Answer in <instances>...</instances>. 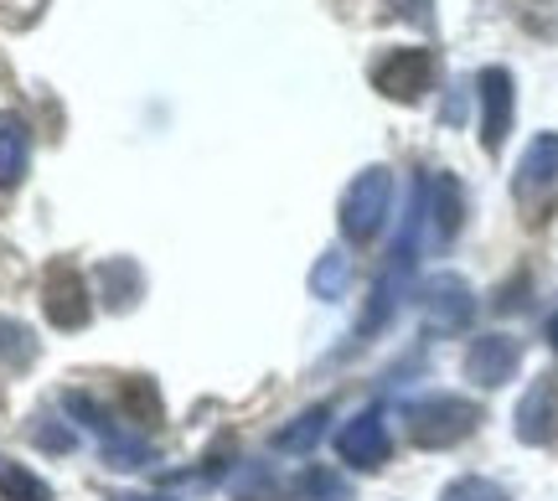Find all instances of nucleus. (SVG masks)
<instances>
[{
    "mask_svg": "<svg viewBox=\"0 0 558 501\" xmlns=\"http://www.w3.org/2000/svg\"><path fill=\"white\" fill-rule=\"evenodd\" d=\"M403 419H409L414 444H424V450H450V444L476 435L481 403L460 399V393H424V399H414L403 408Z\"/></svg>",
    "mask_w": 558,
    "mask_h": 501,
    "instance_id": "f257e3e1",
    "label": "nucleus"
},
{
    "mask_svg": "<svg viewBox=\"0 0 558 501\" xmlns=\"http://www.w3.org/2000/svg\"><path fill=\"white\" fill-rule=\"evenodd\" d=\"M388 207H393V171L388 166H362L352 186H347V197H341V239L357 243V248L373 243Z\"/></svg>",
    "mask_w": 558,
    "mask_h": 501,
    "instance_id": "f03ea898",
    "label": "nucleus"
},
{
    "mask_svg": "<svg viewBox=\"0 0 558 501\" xmlns=\"http://www.w3.org/2000/svg\"><path fill=\"white\" fill-rule=\"evenodd\" d=\"M435 73H439V62L429 47H399V52L373 62V88H378L383 99L414 103L435 88Z\"/></svg>",
    "mask_w": 558,
    "mask_h": 501,
    "instance_id": "7ed1b4c3",
    "label": "nucleus"
},
{
    "mask_svg": "<svg viewBox=\"0 0 558 501\" xmlns=\"http://www.w3.org/2000/svg\"><path fill=\"white\" fill-rule=\"evenodd\" d=\"M41 310L58 331H83L88 316H94V301H88V280L68 259L47 264V280H41Z\"/></svg>",
    "mask_w": 558,
    "mask_h": 501,
    "instance_id": "20e7f679",
    "label": "nucleus"
},
{
    "mask_svg": "<svg viewBox=\"0 0 558 501\" xmlns=\"http://www.w3.org/2000/svg\"><path fill=\"white\" fill-rule=\"evenodd\" d=\"M476 99H481V145H486V156H497L507 145V135H512V114H518L512 73L507 68H481Z\"/></svg>",
    "mask_w": 558,
    "mask_h": 501,
    "instance_id": "39448f33",
    "label": "nucleus"
},
{
    "mask_svg": "<svg viewBox=\"0 0 558 501\" xmlns=\"http://www.w3.org/2000/svg\"><path fill=\"white\" fill-rule=\"evenodd\" d=\"M418 305H424V326L439 331V337H450V331H465V326H471V316H476V290L460 280V274H435V280L424 284Z\"/></svg>",
    "mask_w": 558,
    "mask_h": 501,
    "instance_id": "423d86ee",
    "label": "nucleus"
},
{
    "mask_svg": "<svg viewBox=\"0 0 558 501\" xmlns=\"http://www.w3.org/2000/svg\"><path fill=\"white\" fill-rule=\"evenodd\" d=\"M518 367H522V341L507 337V331H486L465 352V378L476 388H501V382H512Z\"/></svg>",
    "mask_w": 558,
    "mask_h": 501,
    "instance_id": "0eeeda50",
    "label": "nucleus"
},
{
    "mask_svg": "<svg viewBox=\"0 0 558 501\" xmlns=\"http://www.w3.org/2000/svg\"><path fill=\"white\" fill-rule=\"evenodd\" d=\"M424 222H429V243L435 248H450L460 233V222H465V192H460V181L450 171H439V176L424 181Z\"/></svg>",
    "mask_w": 558,
    "mask_h": 501,
    "instance_id": "6e6552de",
    "label": "nucleus"
},
{
    "mask_svg": "<svg viewBox=\"0 0 558 501\" xmlns=\"http://www.w3.org/2000/svg\"><path fill=\"white\" fill-rule=\"evenodd\" d=\"M388 450H393V440H388V424H383L378 408L357 414V419L337 435V455L347 465H357V471H378V465L388 461Z\"/></svg>",
    "mask_w": 558,
    "mask_h": 501,
    "instance_id": "1a4fd4ad",
    "label": "nucleus"
},
{
    "mask_svg": "<svg viewBox=\"0 0 558 501\" xmlns=\"http://www.w3.org/2000/svg\"><path fill=\"white\" fill-rule=\"evenodd\" d=\"M554 424H558V393L548 378H538L518 403V440L522 444H548L554 440Z\"/></svg>",
    "mask_w": 558,
    "mask_h": 501,
    "instance_id": "9d476101",
    "label": "nucleus"
},
{
    "mask_svg": "<svg viewBox=\"0 0 558 501\" xmlns=\"http://www.w3.org/2000/svg\"><path fill=\"white\" fill-rule=\"evenodd\" d=\"M26 166H32V130L16 109H0V192L21 186Z\"/></svg>",
    "mask_w": 558,
    "mask_h": 501,
    "instance_id": "9b49d317",
    "label": "nucleus"
},
{
    "mask_svg": "<svg viewBox=\"0 0 558 501\" xmlns=\"http://www.w3.org/2000/svg\"><path fill=\"white\" fill-rule=\"evenodd\" d=\"M554 176H558V130H543V135H533V145L522 150L518 197H533V192H543V186H548Z\"/></svg>",
    "mask_w": 558,
    "mask_h": 501,
    "instance_id": "f8f14e48",
    "label": "nucleus"
},
{
    "mask_svg": "<svg viewBox=\"0 0 558 501\" xmlns=\"http://www.w3.org/2000/svg\"><path fill=\"white\" fill-rule=\"evenodd\" d=\"M326 424H331V403L305 408V414H295V419L275 435V450L279 455H311V450L320 444V435H326Z\"/></svg>",
    "mask_w": 558,
    "mask_h": 501,
    "instance_id": "ddd939ff",
    "label": "nucleus"
},
{
    "mask_svg": "<svg viewBox=\"0 0 558 501\" xmlns=\"http://www.w3.org/2000/svg\"><path fill=\"white\" fill-rule=\"evenodd\" d=\"M347 284H352V259L341 248H326L316 259V269H311V295L316 301H341Z\"/></svg>",
    "mask_w": 558,
    "mask_h": 501,
    "instance_id": "4468645a",
    "label": "nucleus"
},
{
    "mask_svg": "<svg viewBox=\"0 0 558 501\" xmlns=\"http://www.w3.org/2000/svg\"><path fill=\"white\" fill-rule=\"evenodd\" d=\"M99 284H104V301L114 305V310H130L140 301V269L130 259L99 264Z\"/></svg>",
    "mask_w": 558,
    "mask_h": 501,
    "instance_id": "2eb2a0df",
    "label": "nucleus"
},
{
    "mask_svg": "<svg viewBox=\"0 0 558 501\" xmlns=\"http://www.w3.org/2000/svg\"><path fill=\"white\" fill-rule=\"evenodd\" d=\"M0 501H52V486L26 465H0Z\"/></svg>",
    "mask_w": 558,
    "mask_h": 501,
    "instance_id": "dca6fc26",
    "label": "nucleus"
},
{
    "mask_svg": "<svg viewBox=\"0 0 558 501\" xmlns=\"http://www.w3.org/2000/svg\"><path fill=\"white\" fill-rule=\"evenodd\" d=\"M290 497L295 501H347V481H341L337 471H326V465H311V471L290 486Z\"/></svg>",
    "mask_w": 558,
    "mask_h": 501,
    "instance_id": "f3484780",
    "label": "nucleus"
},
{
    "mask_svg": "<svg viewBox=\"0 0 558 501\" xmlns=\"http://www.w3.org/2000/svg\"><path fill=\"white\" fill-rule=\"evenodd\" d=\"M0 362L5 367H32L37 362V337L11 316H0Z\"/></svg>",
    "mask_w": 558,
    "mask_h": 501,
    "instance_id": "a211bd4d",
    "label": "nucleus"
},
{
    "mask_svg": "<svg viewBox=\"0 0 558 501\" xmlns=\"http://www.w3.org/2000/svg\"><path fill=\"white\" fill-rule=\"evenodd\" d=\"M124 408H130V419L145 424V429H156L160 424V393L150 378H130L124 382Z\"/></svg>",
    "mask_w": 558,
    "mask_h": 501,
    "instance_id": "6ab92c4d",
    "label": "nucleus"
},
{
    "mask_svg": "<svg viewBox=\"0 0 558 501\" xmlns=\"http://www.w3.org/2000/svg\"><path fill=\"white\" fill-rule=\"evenodd\" d=\"M439 501H512V497L497 481H486V476H460V481L439 491Z\"/></svg>",
    "mask_w": 558,
    "mask_h": 501,
    "instance_id": "aec40b11",
    "label": "nucleus"
},
{
    "mask_svg": "<svg viewBox=\"0 0 558 501\" xmlns=\"http://www.w3.org/2000/svg\"><path fill=\"white\" fill-rule=\"evenodd\" d=\"M275 497H279L275 476L264 465H243L239 481H233V501H275Z\"/></svg>",
    "mask_w": 558,
    "mask_h": 501,
    "instance_id": "412c9836",
    "label": "nucleus"
},
{
    "mask_svg": "<svg viewBox=\"0 0 558 501\" xmlns=\"http://www.w3.org/2000/svg\"><path fill=\"white\" fill-rule=\"evenodd\" d=\"M32 440H37L41 450H58V455H68V450H73V429H62L58 419H47V414H41L37 429H32Z\"/></svg>",
    "mask_w": 558,
    "mask_h": 501,
    "instance_id": "4be33fe9",
    "label": "nucleus"
},
{
    "mask_svg": "<svg viewBox=\"0 0 558 501\" xmlns=\"http://www.w3.org/2000/svg\"><path fill=\"white\" fill-rule=\"evenodd\" d=\"M403 21H414V26H429L435 21V0H388Z\"/></svg>",
    "mask_w": 558,
    "mask_h": 501,
    "instance_id": "5701e85b",
    "label": "nucleus"
},
{
    "mask_svg": "<svg viewBox=\"0 0 558 501\" xmlns=\"http://www.w3.org/2000/svg\"><path fill=\"white\" fill-rule=\"evenodd\" d=\"M109 501H171V497H156V491H114Z\"/></svg>",
    "mask_w": 558,
    "mask_h": 501,
    "instance_id": "b1692460",
    "label": "nucleus"
},
{
    "mask_svg": "<svg viewBox=\"0 0 558 501\" xmlns=\"http://www.w3.org/2000/svg\"><path fill=\"white\" fill-rule=\"evenodd\" d=\"M548 341H554V352H558V316L548 321Z\"/></svg>",
    "mask_w": 558,
    "mask_h": 501,
    "instance_id": "393cba45",
    "label": "nucleus"
}]
</instances>
